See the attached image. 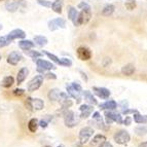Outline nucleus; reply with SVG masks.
<instances>
[{
    "label": "nucleus",
    "instance_id": "f257e3e1",
    "mask_svg": "<svg viewBox=\"0 0 147 147\" xmlns=\"http://www.w3.org/2000/svg\"><path fill=\"white\" fill-rule=\"evenodd\" d=\"M114 141L119 145H125L127 143L130 142L131 136L129 134V132H127L125 130H120L118 132H116L113 136Z\"/></svg>",
    "mask_w": 147,
    "mask_h": 147
},
{
    "label": "nucleus",
    "instance_id": "f03ea898",
    "mask_svg": "<svg viewBox=\"0 0 147 147\" xmlns=\"http://www.w3.org/2000/svg\"><path fill=\"white\" fill-rule=\"evenodd\" d=\"M64 121H65V125L66 127H74L79 123V118H77V115H75V113L73 111L68 110L64 114Z\"/></svg>",
    "mask_w": 147,
    "mask_h": 147
},
{
    "label": "nucleus",
    "instance_id": "7ed1b4c3",
    "mask_svg": "<svg viewBox=\"0 0 147 147\" xmlns=\"http://www.w3.org/2000/svg\"><path fill=\"white\" fill-rule=\"evenodd\" d=\"M26 106L28 107V109L30 110H41L44 107V102L41 100V99L35 98H28L27 101H26Z\"/></svg>",
    "mask_w": 147,
    "mask_h": 147
},
{
    "label": "nucleus",
    "instance_id": "20e7f679",
    "mask_svg": "<svg viewBox=\"0 0 147 147\" xmlns=\"http://www.w3.org/2000/svg\"><path fill=\"white\" fill-rule=\"evenodd\" d=\"M92 18V10L90 5H86V7L82 8L80 13H78V23L79 26L80 25H86L90 22Z\"/></svg>",
    "mask_w": 147,
    "mask_h": 147
},
{
    "label": "nucleus",
    "instance_id": "39448f33",
    "mask_svg": "<svg viewBox=\"0 0 147 147\" xmlns=\"http://www.w3.org/2000/svg\"><path fill=\"white\" fill-rule=\"evenodd\" d=\"M94 134V129L91 127H86L84 129H81L79 132V141L81 144H86L88 141L91 139V137Z\"/></svg>",
    "mask_w": 147,
    "mask_h": 147
},
{
    "label": "nucleus",
    "instance_id": "423d86ee",
    "mask_svg": "<svg viewBox=\"0 0 147 147\" xmlns=\"http://www.w3.org/2000/svg\"><path fill=\"white\" fill-rule=\"evenodd\" d=\"M105 119H106V123L107 125H110L113 121L117 123L118 125H121L123 123V117L120 115L119 113H115L112 112V111H105Z\"/></svg>",
    "mask_w": 147,
    "mask_h": 147
},
{
    "label": "nucleus",
    "instance_id": "0eeeda50",
    "mask_svg": "<svg viewBox=\"0 0 147 147\" xmlns=\"http://www.w3.org/2000/svg\"><path fill=\"white\" fill-rule=\"evenodd\" d=\"M43 82V75H37L32 79L28 84V91L29 92H35L41 86Z\"/></svg>",
    "mask_w": 147,
    "mask_h": 147
},
{
    "label": "nucleus",
    "instance_id": "6e6552de",
    "mask_svg": "<svg viewBox=\"0 0 147 147\" xmlns=\"http://www.w3.org/2000/svg\"><path fill=\"white\" fill-rule=\"evenodd\" d=\"M77 53V57H78V59L81 60V61H88L92 58V52L91 49H88L86 47H80L77 49L76 51Z\"/></svg>",
    "mask_w": 147,
    "mask_h": 147
},
{
    "label": "nucleus",
    "instance_id": "1a4fd4ad",
    "mask_svg": "<svg viewBox=\"0 0 147 147\" xmlns=\"http://www.w3.org/2000/svg\"><path fill=\"white\" fill-rule=\"evenodd\" d=\"M36 65H37V71L38 72H41L43 73L45 70H52V69H55L56 67L54 66V64H52L51 62H47V61H44V60H37L36 61Z\"/></svg>",
    "mask_w": 147,
    "mask_h": 147
},
{
    "label": "nucleus",
    "instance_id": "9d476101",
    "mask_svg": "<svg viewBox=\"0 0 147 147\" xmlns=\"http://www.w3.org/2000/svg\"><path fill=\"white\" fill-rule=\"evenodd\" d=\"M66 26V21L61 19V18H57L55 20H52L49 22V29L51 31H55V30L59 29V28H65Z\"/></svg>",
    "mask_w": 147,
    "mask_h": 147
},
{
    "label": "nucleus",
    "instance_id": "9b49d317",
    "mask_svg": "<svg viewBox=\"0 0 147 147\" xmlns=\"http://www.w3.org/2000/svg\"><path fill=\"white\" fill-rule=\"evenodd\" d=\"M23 59V56L20 54L19 52H12L8 55L7 57V63L10 64V65H18V63Z\"/></svg>",
    "mask_w": 147,
    "mask_h": 147
},
{
    "label": "nucleus",
    "instance_id": "f8f14e48",
    "mask_svg": "<svg viewBox=\"0 0 147 147\" xmlns=\"http://www.w3.org/2000/svg\"><path fill=\"white\" fill-rule=\"evenodd\" d=\"M93 92L95 93V95H97L99 98L101 99H108L110 96V92L109 90L105 88H98V86H94Z\"/></svg>",
    "mask_w": 147,
    "mask_h": 147
},
{
    "label": "nucleus",
    "instance_id": "ddd939ff",
    "mask_svg": "<svg viewBox=\"0 0 147 147\" xmlns=\"http://www.w3.org/2000/svg\"><path fill=\"white\" fill-rule=\"evenodd\" d=\"M66 90H67V92H68V95L70 96V97H72L73 99H75L77 103H80L81 102V96H80L81 92L75 90L71 84H70V86H67Z\"/></svg>",
    "mask_w": 147,
    "mask_h": 147
},
{
    "label": "nucleus",
    "instance_id": "4468645a",
    "mask_svg": "<svg viewBox=\"0 0 147 147\" xmlns=\"http://www.w3.org/2000/svg\"><path fill=\"white\" fill-rule=\"evenodd\" d=\"M68 17H69V19L72 21L74 26H79L78 12H77V10H76L73 6H69L68 7Z\"/></svg>",
    "mask_w": 147,
    "mask_h": 147
},
{
    "label": "nucleus",
    "instance_id": "2eb2a0df",
    "mask_svg": "<svg viewBox=\"0 0 147 147\" xmlns=\"http://www.w3.org/2000/svg\"><path fill=\"white\" fill-rule=\"evenodd\" d=\"M79 110H80V117L81 118H88V116L91 115V113L93 112L94 107H93V105L84 104V105L80 106Z\"/></svg>",
    "mask_w": 147,
    "mask_h": 147
},
{
    "label": "nucleus",
    "instance_id": "dca6fc26",
    "mask_svg": "<svg viewBox=\"0 0 147 147\" xmlns=\"http://www.w3.org/2000/svg\"><path fill=\"white\" fill-rule=\"evenodd\" d=\"M7 36H8V38H9V39L12 41V40L18 39V38H25L26 34H25V32L23 31V30L16 29V30H12L9 34L7 35Z\"/></svg>",
    "mask_w": 147,
    "mask_h": 147
},
{
    "label": "nucleus",
    "instance_id": "f3484780",
    "mask_svg": "<svg viewBox=\"0 0 147 147\" xmlns=\"http://www.w3.org/2000/svg\"><path fill=\"white\" fill-rule=\"evenodd\" d=\"M28 73H29V70H28V68H26V67H23V68L21 69L20 71H19V73H18V76H17L18 84H23V81H24L25 79H26V77L28 76Z\"/></svg>",
    "mask_w": 147,
    "mask_h": 147
},
{
    "label": "nucleus",
    "instance_id": "a211bd4d",
    "mask_svg": "<svg viewBox=\"0 0 147 147\" xmlns=\"http://www.w3.org/2000/svg\"><path fill=\"white\" fill-rule=\"evenodd\" d=\"M136 71V68L135 66L133 65V64H127V65H125V66L123 67V69H121V73L123 74V75L125 76H131L134 74V72Z\"/></svg>",
    "mask_w": 147,
    "mask_h": 147
},
{
    "label": "nucleus",
    "instance_id": "6ab92c4d",
    "mask_svg": "<svg viewBox=\"0 0 147 147\" xmlns=\"http://www.w3.org/2000/svg\"><path fill=\"white\" fill-rule=\"evenodd\" d=\"M116 107H117V103L112 100L107 101L103 104H100V108L103 110H114V109H116Z\"/></svg>",
    "mask_w": 147,
    "mask_h": 147
},
{
    "label": "nucleus",
    "instance_id": "aec40b11",
    "mask_svg": "<svg viewBox=\"0 0 147 147\" xmlns=\"http://www.w3.org/2000/svg\"><path fill=\"white\" fill-rule=\"evenodd\" d=\"M19 47L23 51H29V49H33L34 47V43L31 41V40H22V41L19 42Z\"/></svg>",
    "mask_w": 147,
    "mask_h": 147
},
{
    "label": "nucleus",
    "instance_id": "412c9836",
    "mask_svg": "<svg viewBox=\"0 0 147 147\" xmlns=\"http://www.w3.org/2000/svg\"><path fill=\"white\" fill-rule=\"evenodd\" d=\"M61 93L62 92L60 91L59 88H53V90H51L49 93V99L51 101H59Z\"/></svg>",
    "mask_w": 147,
    "mask_h": 147
},
{
    "label": "nucleus",
    "instance_id": "4be33fe9",
    "mask_svg": "<svg viewBox=\"0 0 147 147\" xmlns=\"http://www.w3.org/2000/svg\"><path fill=\"white\" fill-rule=\"evenodd\" d=\"M84 100L88 102V104L91 105H97V100L95 99V97L93 96V94L88 91H84Z\"/></svg>",
    "mask_w": 147,
    "mask_h": 147
},
{
    "label": "nucleus",
    "instance_id": "5701e85b",
    "mask_svg": "<svg viewBox=\"0 0 147 147\" xmlns=\"http://www.w3.org/2000/svg\"><path fill=\"white\" fill-rule=\"evenodd\" d=\"M134 120L136 123H147V115H141L139 112L134 113Z\"/></svg>",
    "mask_w": 147,
    "mask_h": 147
},
{
    "label": "nucleus",
    "instance_id": "b1692460",
    "mask_svg": "<svg viewBox=\"0 0 147 147\" xmlns=\"http://www.w3.org/2000/svg\"><path fill=\"white\" fill-rule=\"evenodd\" d=\"M15 84V78L12 77V76H6V77H4L2 80V84H1V86H3V88H10V86H12V84Z\"/></svg>",
    "mask_w": 147,
    "mask_h": 147
},
{
    "label": "nucleus",
    "instance_id": "393cba45",
    "mask_svg": "<svg viewBox=\"0 0 147 147\" xmlns=\"http://www.w3.org/2000/svg\"><path fill=\"white\" fill-rule=\"evenodd\" d=\"M104 141H106V137L104 135L99 134V135H96L95 137L93 138L91 144L93 145V146H95V145H98V144H101V143H103Z\"/></svg>",
    "mask_w": 147,
    "mask_h": 147
},
{
    "label": "nucleus",
    "instance_id": "a878e982",
    "mask_svg": "<svg viewBox=\"0 0 147 147\" xmlns=\"http://www.w3.org/2000/svg\"><path fill=\"white\" fill-rule=\"evenodd\" d=\"M114 12V6L112 4H107L106 6H104L103 10H102V15L104 17H109Z\"/></svg>",
    "mask_w": 147,
    "mask_h": 147
},
{
    "label": "nucleus",
    "instance_id": "bb28decb",
    "mask_svg": "<svg viewBox=\"0 0 147 147\" xmlns=\"http://www.w3.org/2000/svg\"><path fill=\"white\" fill-rule=\"evenodd\" d=\"M62 5H63V1L62 0H56L52 4V8L55 12L57 13H61L62 12Z\"/></svg>",
    "mask_w": 147,
    "mask_h": 147
},
{
    "label": "nucleus",
    "instance_id": "cd10ccee",
    "mask_svg": "<svg viewBox=\"0 0 147 147\" xmlns=\"http://www.w3.org/2000/svg\"><path fill=\"white\" fill-rule=\"evenodd\" d=\"M28 127H29L30 132H32V133L36 132L37 127H38V120H37L36 118H32L29 121V123H28Z\"/></svg>",
    "mask_w": 147,
    "mask_h": 147
},
{
    "label": "nucleus",
    "instance_id": "c85d7f7f",
    "mask_svg": "<svg viewBox=\"0 0 147 147\" xmlns=\"http://www.w3.org/2000/svg\"><path fill=\"white\" fill-rule=\"evenodd\" d=\"M34 41L38 47H44L47 43V39L44 36H35Z\"/></svg>",
    "mask_w": 147,
    "mask_h": 147
},
{
    "label": "nucleus",
    "instance_id": "c756f323",
    "mask_svg": "<svg viewBox=\"0 0 147 147\" xmlns=\"http://www.w3.org/2000/svg\"><path fill=\"white\" fill-rule=\"evenodd\" d=\"M135 134L138 136H144L147 134V127L146 125H139V127H135Z\"/></svg>",
    "mask_w": 147,
    "mask_h": 147
},
{
    "label": "nucleus",
    "instance_id": "7c9ffc66",
    "mask_svg": "<svg viewBox=\"0 0 147 147\" xmlns=\"http://www.w3.org/2000/svg\"><path fill=\"white\" fill-rule=\"evenodd\" d=\"M93 119L95 121H97V125H98V127H104V125H103V119L101 117V114L99 112H95L93 114Z\"/></svg>",
    "mask_w": 147,
    "mask_h": 147
},
{
    "label": "nucleus",
    "instance_id": "2f4dec72",
    "mask_svg": "<svg viewBox=\"0 0 147 147\" xmlns=\"http://www.w3.org/2000/svg\"><path fill=\"white\" fill-rule=\"evenodd\" d=\"M58 65L60 66H63V67H70L72 65V62L70 59H67V58H62V59L59 60V63Z\"/></svg>",
    "mask_w": 147,
    "mask_h": 147
},
{
    "label": "nucleus",
    "instance_id": "473e14b6",
    "mask_svg": "<svg viewBox=\"0 0 147 147\" xmlns=\"http://www.w3.org/2000/svg\"><path fill=\"white\" fill-rule=\"evenodd\" d=\"M125 6L127 10H133L135 9L137 4H136V1L135 0H127L125 3Z\"/></svg>",
    "mask_w": 147,
    "mask_h": 147
},
{
    "label": "nucleus",
    "instance_id": "72a5a7b5",
    "mask_svg": "<svg viewBox=\"0 0 147 147\" xmlns=\"http://www.w3.org/2000/svg\"><path fill=\"white\" fill-rule=\"evenodd\" d=\"M11 42V40L8 38V36H2L0 37V49H2V47H6L8 44Z\"/></svg>",
    "mask_w": 147,
    "mask_h": 147
},
{
    "label": "nucleus",
    "instance_id": "f704fd0d",
    "mask_svg": "<svg viewBox=\"0 0 147 147\" xmlns=\"http://www.w3.org/2000/svg\"><path fill=\"white\" fill-rule=\"evenodd\" d=\"M18 6H19L18 2H8V3H6V9H7L8 11L15 12L16 10L18 9Z\"/></svg>",
    "mask_w": 147,
    "mask_h": 147
},
{
    "label": "nucleus",
    "instance_id": "c9c22d12",
    "mask_svg": "<svg viewBox=\"0 0 147 147\" xmlns=\"http://www.w3.org/2000/svg\"><path fill=\"white\" fill-rule=\"evenodd\" d=\"M61 105L62 107L65 109V108H69V107H71L72 106V101L70 100V98L66 99V100H64L63 102H61Z\"/></svg>",
    "mask_w": 147,
    "mask_h": 147
},
{
    "label": "nucleus",
    "instance_id": "e433bc0d",
    "mask_svg": "<svg viewBox=\"0 0 147 147\" xmlns=\"http://www.w3.org/2000/svg\"><path fill=\"white\" fill-rule=\"evenodd\" d=\"M43 54H45L47 55V57H49V59H52V61L53 62H55V63H59V58H58V57L57 56H55V55H53V54H51V53H47V52H43Z\"/></svg>",
    "mask_w": 147,
    "mask_h": 147
},
{
    "label": "nucleus",
    "instance_id": "4c0bfd02",
    "mask_svg": "<svg viewBox=\"0 0 147 147\" xmlns=\"http://www.w3.org/2000/svg\"><path fill=\"white\" fill-rule=\"evenodd\" d=\"M28 55H29L31 58H33V59H36L38 57L42 56L41 53H38V52H36V51H30V52H28Z\"/></svg>",
    "mask_w": 147,
    "mask_h": 147
},
{
    "label": "nucleus",
    "instance_id": "58836bf2",
    "mask_svg": "<svg viewBox=\"0 0 147 147\" xmlns=\"http://www.w3.org/2000/svg\"><path fill=\"white\" fill-rule=\"evenodd\" d=\"M38 2H39V4L43 5L45 7H51V6H52V2L47 1V0H38Z\"/></svg>",
    "mask_w": 147,
    "mask_h": 147
},
{
    "label": "nucleus",
    "instance_id": "ea45409f",
    "mask_svg": "<svg viewBox=\"0 0 147 147\" xmlns=\"http://www.w3.org/2000/svg\"><path fill=\"white\" fill-rule=\"evenodd\" d=\"M25 94V91L23 90V88H17V90H15L13 91V95L15 96H22Z\"/></svg>",
    "mask_w": 147,
    "mask_h": 147
},
{
    "label": "nucleus",
    "instance_id": "a19ab883",
    "mask_svg": "<svg viewBox=\"0 0 147 147\" xmlns=\"http://www.w3.org/2000/svg\"><path fill=\"white\" fill-rule=\"evenodd\" d=\"M44 77H47V78L49 79H56L57 78V76L55 73H51V72H49V73H47L45 75H44Z\"/></svg>",
    "mask_w": 147,
    "mask_h": 147
},
{
    "label": "nucleus",
    "instance_id": "79ce46f5",
    "mask_svg": "<svg viewBox=\"0 0 147 147\" xmlns=\"http://www.w3.org/2000/svg\"><path fill=\"white\" fill-rule=\"evenodd\" d=\"M123 123H125V125H130L131 123H132V117H130V116H125V120H123Z\"/></svg>",
    "mask_w": 147,
    "mask_h": 147
},
{
    "label": "nucleus",
    "instance_id": "37998d69",
    "mask_svg": "<svg viewBox=\"0 0 147 147\" xmlns=\"http://www.w3.org/2000/svg\"><path fill=\"white\" fill-rule=\"evenodd\" d=\"M99 147H113V146L110 142H108V141H104L103 143H101V144L99 145Z\"/></svg>",
    "mask_w": 147,
    "mask_h": 147
},
{
    "label": "nucleus",
    "instance_id": "c03bdc74",
    "mask_svg": "<svg viewBox=\"0 0 147 147\" xmlns=\"http://www.w3.org/2000/svg\"><path fill=\"white\" fill-rule=\"evenodd\" d=\"M71 86H73V88H75V90H77V91H79V92H81V91H82V88H81V86H79L78 84H76V82H72V84H71Z\"/></svg>",
    "mask_w": 147,
    "mask_h": 147
},
{
    "label": "nucleus",
    "instance_id": "a18cd8bd",
    "mask_svg": "<svg viewBox=\"0 0 147 147\" xmlns=\"http://www.w3.org/2000/svg\"><path fill=\"white\" fill-rule=\"evenodd\" d=\"M137 112V110H134V109H125L123 110V114H129V113H135Z\"/></svg>",
    "mask_w": 147,
    "mask_h": 147
},
{
    "label": "nucleus",
    "instance_id": "49530a36",
    "mask_svg": "<svg viewBox=\"0 0 147 147\" xmlns=\"http://www.w3.org/2000/svg\"><path fill=\"white\" fill-rule=\"evenodd\" d=\"M120 106L123 107V110H125V109H127V106H129V103H127V101H125V100L121 101V102H120Z\"/></svg>",
    "mask_w": 147,
    "mask_h": 147
},
{
    "label": "nucleus",
    "instance_id": "de8ad7c7",
    "mask_svg": "<svg viewBox=\"0 0 147 147\" xmlns=\"http://www.w3.org/2000/svg\"><path fill=\"white\" fill-rule=\"evenodd\" d=\"M47 123H47V120H43V119H42V120H40V123H38V125H39L40 127H47Z\"/></svg>",
    "mask_w": 147,
    "mask_h": 147
},
{
    "label": "nucleus",
    "instance_id": "09e8293b",
    "mask_svg": "<svg viewBox=\"0 0 147 147\" xmlns=\"http://www.w3.org/2000/svg\"><path fill=\"white\" fill-rule=\"evenodd\" d=\"M86 5H88V4H86V3H84V2H82V3H80V4L78 5V7L79 8H84V7H86Z\"/></svg>",
    "mask_w": 147,
    "mask_h": 147
},
{
    "label": "nucleus",
    "instance_id": "8fccbe9b",
    "mask_svg": "<svg viewBox=\"0 0 147 147\" xmlns=\"http://www.w3.org/2000/svg\"><path fill=\"white\" fill-rule=\"evenodd\" d=\"M138 147H147V142H142Z\"/></svg>",
    "mask_w": 147,
    "mask_h": 147
},
{
    "label": "nucleus",
    "instance_id": "3c124183",
    "mask_svg": "<svg viewBox=\"0 0 147 147\" xmlns=\"http://www.w3.org/2000/svg\"><path fill=\"white\" fill-rule=\"evenodd\" d=\"M1 29H2V25L0 24V30H1Z\"/></svg>",
    "mask_w": 147,
    "mask_h": 147
},
{
    "label": "nucleus",
    "instance_id": "603ef678",
    "mask_svg": "<svg viewBox=\"0 0 147 147\" xmlns=\"http://www.w3.org/2000/svg\"><path fill=\"white\" fill-rule=\"evenodd\" d=\"M58 147H64L63 145H60V146H58Z\"/></svg>",
    "mask_w": 147,
    "mask_h": 147
},
{
    "label": "nucleus",
    "instance_id": "864d4df0",
    "mask_svg": "<svg viewBox=\"0 0 147 147\" xmlns=\"http://www.w3.org/2000/svg\"><path fill=\"white\" fill-rule=\"evenodd\" d=\"M44 147H52V146H49V145H47V146H44Z\"/></svg>",
    "mask_w": 147,
    "mask_h": 147
},
{
    "label": "nucleus",
    "instance_id": "5fc2aeb1",
    "mask_svg": "<svg viewBox=\"0 0 147 147\" xmlns=\"http://www.w3.org/2000/svg\"><path fill=\"white\" fill-rule=\"evenodd\" d=\"M0 60H1V55H0Z\"/></svg>",
    "mask_w": 147,
    "mask_h": 147
},
{
    "label": "nucleus",
    "instance_id": "6e6d98bb",
    "mask_svg": "<svg viewBox=\"0 0 147 147\" xmlns=\"http://www.w3.org/2000/svg\"><path fill=\"white\" fill-rule=\"evenodd\" d=\"M0 1H2V0H0Z\"/></svg>",
    "mask_w": 147,
    "mask_h": 147
}]
</instances>
